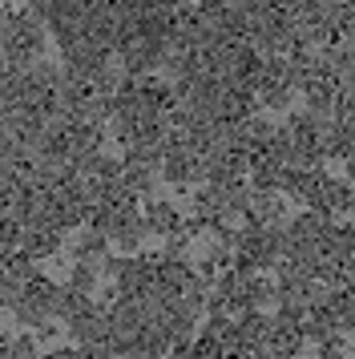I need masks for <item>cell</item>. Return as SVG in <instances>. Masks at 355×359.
<instances>
[{
    "label": "cell",
    "mask_w": 355,
    "mask_h": 359,
    "mask_svg": "<svg viewBox=\"0 0 355 359\" xmlns=\"http://www.w3.org/2000/svg\"><path fill=\"white\" fill-rule=\"evenodd\" d=\"M351 178L343 174V178H335V174H327L323 178V190H319V206L315 210L327 214V218H351Z\"/></svg>",
    "instance_id": "1"
},
{
    "label": "cell",
    "mask_w": 355,
    "mask_h": 359,
    "mask_svg": "<svg viewBox=\"0 0 355 359\" xmlns=\"http://www.w3.org/2000/svg\"><path fill=\"white\" fill-rule=\"evenodd\" d=\"M142 222L149 234H174L182 226V210H178L174 202H166V198H145V210H142Z\"/></svg>",
    "instance_id": "2"
},
{
    "label": "cell",
    "mask_w": 355,
    "mask_h": 359,
    "mask_svg": "<svg viewBox=\"0 0 355 359\" xmlns=\"http://www.w3.org/2000/svg\"><path fill=\"white\" fill-rule=\"evenodd\" d=\"M295 85H287V81H262L255 85V101H258V109L262 114H287L290 105H295Z\"/></svg>",
    "instance_id": "3"
},
{
    "label": "cell",
    "mask_w": 355,
    "mask_h": 359,
    "mask_svg": "<svg viewBox=\"0 0 355 359\" xmlns=\"http://www.w3.org/2000/svg\"><path fill=\"white\" fill-rule=\"evenodd\" d=\"M61 246H65V234H61V230H45V226H29V230H25V238H20V250H25L32 262L53 259Z\"/></svg>",
    "instance_id": "4"
},
{
    "label": "cell",
    "mask_w": 355,
    "mask_h": 359,
    "mask_svg": "<svg viewBox=\"0 0 355 359\" xmlns=\"http://www.w3.org/2000/svg\"><path fill=\"white\" fill-rule=\"evenodd\" d=\"M109 250H113L109 234H101V230H93V226H81L77 238H73V246H69L73 262H97V259H105Z\"/></svg>",
    "instance_id": "5"
},
{
    "label": "cell",
    "mask_w": 355,
    "mask_h": 359,
    "mask_svg": "<svg viewBox=\"0 0 355 359\" xmlns=\"http://www.w3.org/2000/svg\"><path fill=\"white\" fill-rule=\"evenodd\" d=\"M57 294H61V283H57V278H48V275H41V271H36V275L20 287V299H25V303H32V307H41L45 315H53V307H57Z\"/></svg>",
    "instance_id": "6"
},
{
    "label": "cell",
    "mask_w": 355,
    "mask_h": 359,
    "mask_svg": "<svg viewBox=\"0 0 355 359\" xmlns=\"http://www.w3.org/2000/svg\"><path fill=\"white\" fill-rule=\"evenodd\" d=\"M234 331H239V343L250 351L258 343H267V335H271V315L267 311H242L239 319H234Z\"/></svg>",
    "instance_id": "7"
},
{
    "label": "cell",
    "mask_w": 355,
    "mask_h": 359,
    "mask_svg": "<svg viewBox=\"0 0 355 359\" xmlns=\"http://www.w3.org/2000/svg\"><path fill=\"white\" fill-rule=\"evenodd\" d=\"M121 182L133 198H154L158 194V170H145V165H121Z\"/></svg>",
    "instance_id": "8"
},
{
    "label": "cell",
    "mask_w": 355,
    "mask_h": 359,
    "mask_svg": "<svg viewBox=\"0 0 355 359\" xmlns=\"http://www.w3.org/2000/svg\"><path fill=\"white\" fill-rule=\"evenodd\" d=\"M97 283H101V271H97V262H73L69 266V291H81V294H93Z\"/></svg>",
    "instance_id": "9"
},
{
    "label": "cell",
    "mask_w": 355,
    "mask_h": 359,
    "mask_svg": "<svg viewBox=\"0 0 355 359\" xmlns=\"http://www.w3.org/2000/svg\"><path fill=\"white\" fill-rule=\"evenodd\" d=\"M8 355L13 359H41V343L32 331H16V339H8Z\"/></svg>",
    "instance_id": "10"
},
{
    "label": "cell",
    "mask_w": 355,
    "mask_h": 359,
    "mask_svg": "<svg viewBox=\"0 0 355 359\" xmlns=\"http://www.w3.org/2000/svg\"><path fill=\"white\" fill-rule=\"evenodd\" d=\"M190 246H194V238L186 234V230L178 226L174 234H166V246H161V255L166 259H190Z\"/></svg>",
    "instance_id": "11"
},
{
    "label": "cell",
    "mask_w": 355,
    "mask_h": 359,
    "mask_svg": "<svg viewBox=\"0 0 355 359\" xmlns=\"http://www.w3.org/2000/svg\"><path fill=\"white\" fill-rule=\"evenodd\" d=\"M190 359H222V343L198 335V339H190Z\"/></svg>",
    "instance_id": "12"
},
{
    "label": "cell",
    "mask_w": 355,
    "mask_h": 359,
    "mask_svg": "<svg viewBox=\"0 0 355 359\" xmlns=\"http://www.w3.org/2000/svg\"><path fill=\"white\" fill-rule=\"evenodd\" d=\"M41 359H77V347H48Z\"/></svg>",
    "instance_id": "13"
},
{
    "label": "cell",
    "mask_w": 355,
    "mask_h": 359,
    "mask_svg": "<svg viewBox=\"0 0 355 359\" xmlns=\"http://www.w3.org/2000/svg\"><path fill=\"white\" fill-rule=\"evenodd\" d=\"M161 8H182V4H194V0H158Z\"/></svg>",
    "instance_id": "14"
},
{
    "label": "cell",
    "mask_w": 355,
    "mask_h": 359,
    "mask_svg": "<svg viewBox=\"0 0 355 359\" xmlns=\"http://www.w3.org/2000/svg\"><path fill=\"white\" fill-rule=\"evenodd\" d=\"M101 359H121V355H101Z\"/></svg>",
    "instance_id": "15"
},
{
    "label": "cell",
    "mask_w": 355,
    "mask_h": 359,
    "mask_svg": "<svg viewBox=\"0 0 355 359\" xmlns=\"http://www.w3.org/2000/svg\"><path fill=\"white\" fill-rule=\"evenodd\" d=\"M129 359H149V355H129Z\"/></svg>",
    "instance_id": "16"
}]
</instances>
